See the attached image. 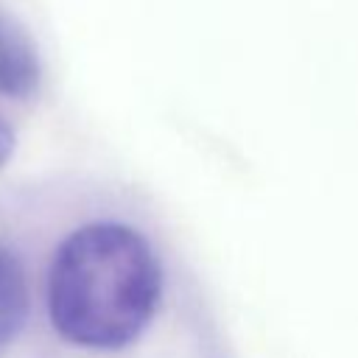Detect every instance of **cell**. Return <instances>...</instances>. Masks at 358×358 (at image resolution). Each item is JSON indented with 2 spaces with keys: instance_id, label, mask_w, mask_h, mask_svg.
<instances>
[{
  "instance_id": "obj_1",
  "label": "cell",
  "mask_w": 358,
  "mask_h": 358,
  "mask_svg": "<svg viewBox=\"0 0 358 358\" xmlns=\"http://www.w3.org/2000/svg\"><path fill=\"white\" fill-rule=\"evenodd\" d=\"M162 268L151 243L120 221H92L70 232L48 271L53 330L84 350H120L154 319Z\"/></svg>"
},
{
  "instance_id": "obj_2",
  "label": "cell",
  "mask_w": 358,
  "mask_h": 358,
  "mask_svg": "<svg viewBox=\"0 0 358 358\" xmlns=\"http://www.w3.org/2000/svg\"><path fill=\"white\" fill-rule=\"evenodd\" d=\"M42 81V62L22 22L0 6V95L28 98Z\"/></svg>"
},
{
  "instance_id": "obj_3",
  "label": "cell",
  "mask_w": 358,
  "mask_h": 358,
  "mask_svg": "<svg viewBox=\"0 0 358 358\" xmlns=\"http://www.w3.org/2000/svg\"><path fill=\"white\" fill-rule=\"evenodd\" d=\"M28 280L17 255L0 243V352L17 341L28 322Z\"/></svg>"
},
{
  "instance_id": "obj_4",
  "label": "cell",
  "mask_w": 358,
  "mask_h": 358,
  "mask_svg": "<svg viewBox=\"0 0 358 358\" xmlns=\"http://www.w3.org/2000/svg\"><path fill=\"white\" fill-rule=\"evenodd\" d=\"M14 154V129L0 117V168L11 159Z\"/></svg>"
}]
</instances>
